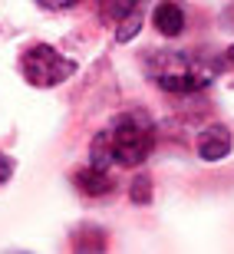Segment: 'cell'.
Here are the masks:
<instances>
[{"instance_id":"4","label":"cell","mask_w":234,"mask_h":254,"mask_svg":"<svg viewBox=\"0 0 234 254\" xmlns=\"http://www.w3.org/2000/svg\"><path fill=\"white\" fill-rule=\"evenodd\" d=\"M231 152V132L225 126H211L198 135V155L205 162H221Z\"/></svg>"},{"instance_id":"8","label":"cell","mask_w":234,"mask_h":254,"mask_svg":"<svg viewBox=\"0 0 234 254\" xmlns=\"http://www.w3.org/2000/svg\"><path fill=\"white\" fill-rule=\"evenodd\" d=\"M139 27H142V13L139 10H132V13H125V17L119 20V30H116V40L119 43H129L135 33H139Z\"/></svg>"},{"instance_id":"6","label":"cell","mask_w":234,"mask_h":254,"mask_svg":"<svg viewBox=\"0 0 234 254\" xmlns=\"http://www.w3.org/2000/svg\"><path fill=\"white\" fill-rule=\"evenodd\" d=\"M76 189L83 191V195H106V191H113V182H109V172L106 169H96V165H86L83 172H76Z\"/></svg>"},{"instance_id":"9","label":"cell","mask_w":234,"mask_h":254,"mask_svg":"<svg viewBox=\"0 0 234 254\" xmlns=\"http://www.w3.org/2000/svg\"><path fill=\"white\" fill-rule=\"evenodd\" d=\"M135 3H139V0H103V17L122 20L125 13H132V10H135Z\"/></svg>"},{"instance_id":"3","label":"cell","mask_w":234,"mask_h":254,"mask_svg":"<svg viewBox=\"0 0 234 254\" xmlns=\"http://www.w3.org/2000/svg\"><path fill=\"white\" fill-rule=\"evenodd\" d=\"M152 79L165 93H195V89H205L215 79V69L185 57H162L159 69H152Z\"/></svg>"},{"instance_id":"2","label":"cell","mask_w":234,"mask_h":254,"mask_svg":"<svg viewBox=\"0 0 234 254\" xmlns=\"http://www.w3.org/2000/svg\"><path fill=\"white\" fill-rule=\"evenodd\" d=\"M20 73L27 76L30 86H59L63 79H69L76 73V63L66 60L59 50L37 43L20 57Z\"/></svg>"},{"instance_id":"1","label":"cell","mask_w":234,"mask_h":254,"mask_svg":"<svg viewBox=\"0 0 234 254\" xmlns=\"http://www.w3.org/2000/svg\"><path fill=\"white\" fill-rule=\"evenodd\" d=\"M116 149V162L122 165H142L155 149V129H152L145 113H125L116 119V126L109 129Z\"/></svg>"},{"instance_id":"13","label":"cell","mask_w":234,"mask_h":254,"mask_svg":"<svg viewBox=\"0 0 234 254\" xmlns=\"http://www.w3.org/2000/svg\"><path fill=\"white\" fill-rule=\"evenodd\" d=\"M225 66H234V47H231V50L225 53Z\"/></svg>"},{"instance_id":"10","label":"cell","mask_w":234,"mask_h":254,"mask_svg":"<svg viewBox=\"0 0 234 254\" xmlns=\"http://www.w3.org/2000/svg\"><path fill=\"white\" fill-rule=\"evenodd\" d=\"M132 198H135V201H149V179H139V182H135Z\"/></svg>"},{"instance_id":"5","label":"cell","mask_w":234,"mask_h":254,"mask_svg":"<svg viewBox=\"0 0 234 254\" xmlns=\"http://www.w3.org/2000/svg\"><path fill=\"white\" fill-rule=\"evenodd\" d=\"M152 20H155V30H159L162 37H178L185 30V10L178 7V3H172V0L159 3L155 13H152Z\"/></svg>"},{"instance_id":"11","label":"cell","mask_w":234,"mask_h":254,"mask_svg":"<svg viewBox=\"0 0 234 254\" xmlns=\"http://www.w3.org/2000/svg\"><path fill=\"white\" fill-rule=\"evenodd\" d=\"M43 7H50V10H66V7H76L79 0H40Z\"/></svg>"},{"instance_id":"7","label":"cell","mask_w":234,"mask_h":254,"mask_svg":"<svg viewBox=\"0 0 234 254\" xmlns=\"http://www.w3.org/2000/svg\"><path fill=\"white\" fill-rule=\"evenodd\" d=\"M116 162V149H113V139H109V132H99L93 139V159H89V165H96V169H109Z\"/></svg>"},{"instance_id":"12","label":"cell","mask_w":234,"mask_h":254,"mask_svg":"<svg viewBox=\"0 0 234 254\" xmlns=\"http://www.w3.org/2000/svg\"><path fill=\"white\" fill-rule=\"evenodd\" d=\"M10 172H13V162H10L7 155H0V185L10 179Z\"/></svg>"}]
</instances>
